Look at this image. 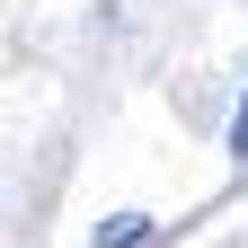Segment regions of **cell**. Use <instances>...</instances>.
Wrapping results in <instances>:
<instances>
[{"instance_id": "cell-2", "label": "cell", "mask_w": 248, "mask_h": 248, "mask_svg": "<svg viewBox=\"0 0 248 248\" xmlns=\"http://www.w3.org/2000/svg\"><path fill=\"white\" fill-rule=\"evenodd\" d=\"M231 151L248 160V98H239V115H231Z\"/></svg>"}, {"instance_id": "cell-1", "label": "cell", "mask_w": 248, "mask_h": 248, "mask_svg": "<svg viewBox=\"0 0 248 248\" xmlns=\"http://www.w3.org/2000/svg\"><path fill=\"white\" fill-rule=\"evenodd\" d=\"M142 231H151V222H107V231H98V248H133Z\"/></svg>"}]
</instances>
